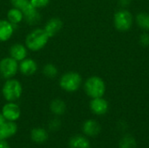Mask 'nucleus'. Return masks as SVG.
<instances>
[{"instance_id": "obj_1", "label": "nucleus", "mask_w": 149, "mask_h": 148, "mask_svg": "<svg viewBox=\"0 0 149 148\" xmlns=\"http://www.w3.org/2000/svg\"><path fill=\"white\" fill-rule=\"evenodd\" d=\"M50 38L44 28H35L31 31L24 38V45L31 51H39L48 44Z\"/></svg>"}, {"instance_id": "obj_2", "label": "nucleus", "mask_w": 149, "mask_h": 148, "mask_svg": "<svg viewBox=\"0 0 149 148\" xmlns=\"http://www.w3.org/2000/svg\"><path fill=\"white\" fill-rule=\"evenodd\" d=\"M82 77L77 72H67L62 74L58 80L59 87L66 92H77L82 85Z\"/></svg>"}, {"instance_id": "obj_3", "label": "nucleus", "mask_w": 149, "mask_h": 148, "mask_svg": "<svg viewBox=\"0 0 149 148\" xmlns=\"http://www.w3.org/2000/svg\"><path fill=\"white\" fill-rule=\"evenodd\" d=\"M23 93L21 82L14 78L6 79L2 87V95L7 102H16Z\"/></svg>"}, {"instance_id": "obj_4", "label": "nucleus", "mask_w": 149, "mask_h": 148, "mask_svg": "<svg viewBox=\"0 0 149 148\" xmlns=\"http://www.w3.org/2000/svg\"><path fill=\"white\" fill-rule=\"evenodd\" d=\"M84 91L91 99L103 97L106 92V84L99 76H91L84 83Z\"/></svg>"}, {"instance_id": "obj_5", "label": "nucleus", "mask_w": 149, "mask_h": 148, "mask_svg": "<svg viewBox=\"0 0 149 148\" xmlns=\"http://www.w3.org/2000/svg\"><path fill=\"white\" fill-rule=\"evenodd\" d=\"M134 24V17L132 13L126 10L121 9L114 13L113 24L119 31H127L131 29Z\"/></svg>"}, {"instance_id": "obj_6", "label": "nucleus", "mask_w": 149, "mask_h": 148, "mask_svg": "<svg viewBox=\"0 0 149 148\" xmlns=\"http://www.w3.org/2000/svg\"><path fill=\"white\" fill-rule=\"evenodd\" d=\"M18 72V62L14 58L4 57L0 59V76L4 79L14 78Z\"/></svg>"}, {"instance_id": "obj_7", "label": "nucleus", "mask_w": 149, "mask_h": 148, "mask_svg": "<svg viewBox=\"0 0 149 148\" xmlns=\"http://www.w3.org/2000/svg\"><path fill=\"white\" fill-rule=\"evenodd\" d=\"M24 21L29 25H36L41 21V14L38 9L35 8L31 3H29L23 10Z\"/></svg>"}, {"instance_id": "obj_8", "label": "nucleus", "mask_w": 149, "mask_h": 148, "mask_svg": "<svg viewBox=\"0 0 149 148\" xmlns=\"http://www.w3.org/2000/svg\"><path fill=\"white\" fill-rule=\"evenodd\" d=\"M1 113L7 121L15 122L21 116V110L19 106L15 102H7L3 105Z\"/></svg>"}, {"instance_id": "obj_9", "label": "nucleus", "mask_w": 149, "mask_h": 148, "mask_svg": "<svg viewBox=\"0 0 149 148\" xmlns=\"http://www.w3.org/2000/svg\"><path fill=\"white\" fill-rule=\"evenodd\" d=\"M89 106H90V110L92 111V113L97 116H103L109 110L108 101L103 97L92 99L90 101Z\"/></svg>"}, {"instance_id": "obj_10", "label": "nucleus", "mask_w": 149, "mask_h": 148, "mask_svg": "<svg viewBox=\"0 0 149 148\" xmlns=\"http://www.w3.org/2000/svg\"><path fill=\"white\" fill-rule=\"evenodd\" d=\"M38 68V63L31 58H25L18 62V72L24 76L29 77L34 75L37 72Z\"/></svg>"}, {"instance_id": "obj_11", "label": "nucleus", "mask_w": 149, "mask_h": 148, "mask_svg": "<svg viewBox=\"0 0 149 148\" xmlns=\"http://www.w3.org/2000/svg\"><path fill=\"white\" fill-rule=\"evenodd\" d=\"M82 131L84 135H86V137L94 138L101 133V126L97 120L90 119L83 123Z\"/></svg>"}, {"instance_id": "obj_12", "label": "nucleus", "mask_w": 149, "mask_h": 148, "mask_svg": "<svg viewBox=\"0 0 149 148\" xmlns=\"http://www.w3.org/2000/svg\"><path fill=\"white\" fill-rule=\"evenodd\" d=\"M63 21L59 17H52L50 18L45 24L44 30L46 32V34L49 36V38H53L56 36L63 28Z\"/></svg>"}, {"instance_id": "obj_13", "label": "nucleus", "mask_w": 149, "mask_h": 148, "mask_svg": "<svg viewBox=\"0 0 149 148\" xmlns=\"http://www.w3.org/2000/svg\"><path fill=\"white\" fill-rule=\"evenodd\" d=\"M9 54L10 58H14L17 62H20L25 58H27L28 49L24 44H22L20 43H15L10 45L9 49Z\"/></svg>"}, {"instance_id": "obj_14", "label": "nucleus", "mask_w": 149, "mask_h": 148, "mask_svg": "<svg viewBox=\"0 0 149 148\" xmlns=\"http://www.w3.org/2000/svg\"><path fill=\"white\" fill-rule=\"evenodd\" d=\"M16 27L7 19H0V42H6L11 38Z\"/></svg>"}, {"instance_id": "obj_15", "label": "nucleus", "mask_w": 149, "mask_h": 148, "mask_svg": "<svg viewBox=\"0 0 149 148\" xmlns=\"http://www.w3.org/2000/svg\"><path fill=\"white\" fill-rule=\"evenodd\" d=\"M17 126L13 121H5L0 126V140H6L16 134Z\"/></svg>"}, {"instance_id": "obj_16", "label": "nucleus", "mask_w": 149, "mask_h": 148, "mask_svg": "<svg viewBox=\"0 0 149 148\" xmlns=\"http://www.w3.org/2000/svg\"><path fill=\"white\" fill-rule=\"evenodd\" d=\"M69 147L70 148H90L91 143L86 135L77 134L70 139Z\"/></svg>"}, {"instance_id": "obj_17", "label": "nucleus", "mask_w": 149, "mask_h": 148, "mask_svg": "<svg viewBox=\"0 0 149 148\" xmlns=\"http://www.w3.org/2000/svg\"><path fill=\"white\" fill-rule=\"evenodd\" d=\"M7 20L10 22L16 28L24 20V15L21 10L12 7L7 11Z\"/></svg>"}, {"instance_id": "obj_18", "label": "nucleus", "mask_w": 149, "mask_h": 148, "mask_svg": "<svg viewBox=\"0 0 149 148\" xmlns=\"http://www.w3.org/2000/svg\"><path fill=\"white\" fill-rule=\"evenodd\" d=\"M31 139L37 144H42L48 140V133L42 127L33 128L31 132Z\"/></svg>"}, {"instance_id": "obj_19", "label": "nucleus", "mask_w": 149, "mask_h": 148, "mask_svg": "<svg viewBox=\"0 0 149 148\" xmlns=\"http://www.w3.org/2000/svg\"><path fill=\"white\" fill-rule=\"evenodd\" d=\"M50 110L55 116H61L65 113L66 105L61 99H54L50 104Z\"/></svg>"}, {"instance_id": "obj_20", "label": "nucleus", "mask_w": 149, "mask_h": 148, "mask_svg": "<svg viewBox=\"0 0 149 148\" xmlns=\"http://www.w3.org/2000/svg\"><path fill=\"white\" fill-rule=\"evenodd\" d=\"M119 148H137V140L130 133H124L119 140Z\"/></svg>"}, {"instance_id": "obj_21", "label": "nucleus", "mask_w": 149, "mask_h": 148, "mask_svg": "<svg viewBox=\"0 0 149 148\" xmlns=\"http://www.w3.org/2000/svg\"><path fill=\"white\" fill-rule=\"evenodd\" d=\"M135 21L137 25L143 31H149V13L141 11L136 15Z\"/></svg>"}, {"instance_id": "obj_22", "label": "nucleus", "mask_w": 149, "mask_h": 148, "mask_svg": "<svg viewBox=\"0 0 149 148\" xmlns=\"http://www.w3.org/2000/svg\"><path fill=\"white\" fill-rule=\"evenodd\" d=\"M42 72H43V74H44V76L45 78L50 79H55L58 76V67L54 64L47 63V64H45L43 66Z\"/></svg>"}, {"instance_id": "obj_23", "label": "nucleus", "mask_w": 149, "mask_h": 148, "mask_svg": "<svg viewBox=\"0 0 149 148\" xmlns=\"http://www.w3.org/2000/svg\"><path fill=\"white\" fill-rule=\"evenodd\" d=\"M60 127H61V120L58 118L52 119L48 124V128L52 132L58 131Z\"/></svg>"}, {"instance_id": "obj_24", "label": "nucleus", "mask_w": 149, "mask_h": 148, "mask_svg": "<svg viewBox=\"0 0 149 148\" xmlns=\"http://www.w3.org/2000/svg\"><path fill=\"white\" fill-rule=\"evenodd\" d=\"M30 3L37 9H43L45 8L49 3L51 0H29Z\"/></svg>"}, {"instance_id": "obj_25", "label": "nucleus", "mask_w": 149, "mask_h": 148, "mask_svg": "<svg viewBox=\"0 0 149 148\" xmlns=\"http://www.w3.org/2000/svg\"><path fill=\"white\" fill-rule=\"evenodd\" d=\"M30 3L29 0H10V4L12 7L17 8L19 10H23L28 3Z\"/></svg>"}, {"instance_id": "obj_26", "label": "nucleus", "mask_w": 149, "mask_h": 148, "mask_svg": "<svg viewBox=\"0 0 149 148\" xmlns=\"http://www.w3.org/2000/svg\"><path fill=\"white\" fill-rule=\"evenodd\" d=\"M140 43L143 46H149V33L145 32L140 37Z\"/></svg>"}, {"instance_id": "obj_27", "label": "nucleus", "mask_w": 149, "mask_h": 148, "mask_svg": "<svg viewBox=\"0 0 149 148\" xmlns=\"http://www.w3.org/2000/svg\"><path fill=\"white\" fill-rule=\"evenodd\" d=\"M117 127H118L119 131H120V132H125V131L127 129L128 125H127V123L125 122V121H120V122L118 123Z\"/></svg>"}, {"instance_id": "obj_28", "label": "nucleus", "mask_w": 149, "mask_h": 148, "mask_svg": "<svg viewBox=\"0 0 149 148\" xmlns=\"http://www.w3.org/2000/svg\"><path fill=\"white\" fill-rule=\"evenodd\" d=\"M118 1H119V4L122 7H126L129 5L131 3V0H118Z\"/></svg>"}, {"instance_id": "obj_29", "label": "nucleus", "mask_w": 149, "mask_h": 148, "mask_svg": "<svg viewBox=\"0 0 149 148\" xmlns=\"http://www.w3.org/2000/svg\"><path fill=\"white\" fill-rule=\"evenodd\" d=\"M0 148H10L6 140H0Z\"/></svg>"}, {"instance_id": "obj_30", "label": "nucleus", "mask_w": 149, "mask_h": 148, "mask_svg": "<svg viewBox=\"0 0 149 148\" xmlns=\"http://www.w3.org/2000/svg\"><path fill=\"white\" fill-rule=\"evenodd\" d=\"M5 121H6V120H5V119L3 118V114H2V113H0V126H1V125H3V123L5 122Z\"/></svg>"}, {"instance_id": "obj_31", "label": "nucleus", "mask_w": 149, "mask_h": 148, "mask_svg": "<svg viewBox=\"0 0 149 148\" xmlns=\"http://www.w3.org/2000/svg\"><path fill=\"white\" fill-rule=\"evenodd\" d=\"M0 1H1V0H0Z\"/></svg>"}]
</instances>
